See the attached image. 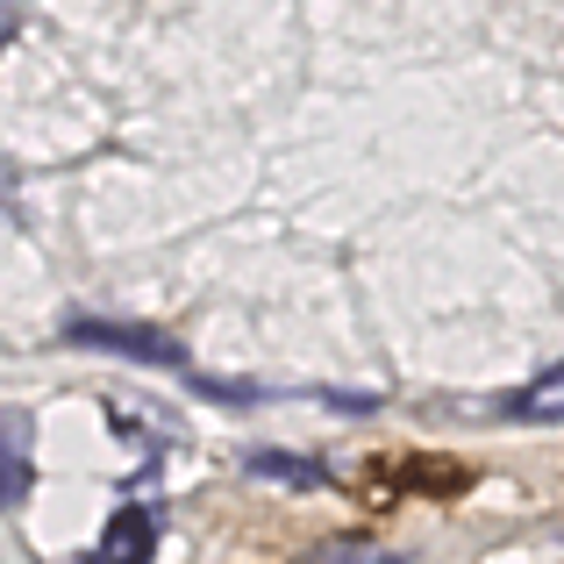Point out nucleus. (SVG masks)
<instances>
[{
	"mask_svg": "<svg viewBox=\"0 0 564 564\" xmlns=\"http://www.w3.org/2000/svg\"><path fill=\"white\" fill-rule=\"evenodd\" d=\"M151 551H158V508H122L100 536L94 564H151Z\"/></svg>",
	"mask_w": 564,
	"mask_h": 564,
	"instance_id": "2",
	"label": "nucleus"
},
{
	"mask_svg": "<svg viewBox=\"0 0 564 564\" xmlns=\"http://www.w3.org/2000/svg\"><path fill=\"white\" fill-rule=\"evenodd\" d=\"M307 564H393L386 551H350V543H329L322 557H307Z\"/></svg>",
	"mask_w": 564,
	"mask_h": 564,
	"instance_id": "4",
	"label": "nucleus"
},
{
	"mask_svg": "<svg viewBox=\"0 0 564 564\" xmlns=\"http://www.w3.org/2000/svg\"><path fill=\"white\" fill-rule=\"evenodd\" d=\"M29 479H36V429L22 408L0 414V508H22Z\"/></svg>",
	"mask_w": 564,
	"mask_h": 564,
	"instance_id": "1",
	"label": "nucleus"
},
{
	"mask_svg": "<svg viewBox=\"0 0 564 564\" xmlns=\"http://www.w3.org/2000/svg\"><path fill=\"white\" fill-rule=\"evenodd\" d=\"M522 422H564V365H551V372H536L522 386V393L508 400Z\"/></svg>",
	"mask_w": 564,
	"mask_h": 564,
	"instance_id": "3",
	"label": "nucleus"
}]
</instances>
